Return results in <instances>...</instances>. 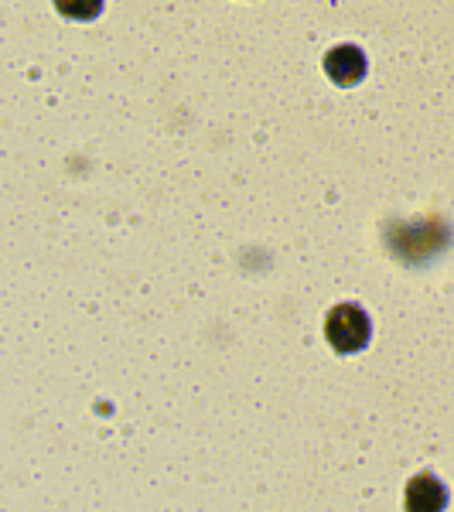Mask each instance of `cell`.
<instances>
[{"instance_id":"obj_4","label":"cell","mask_w":454,"mask_h":512,"mask_svg":"<svg viewBox=\"0 0 454 512\" xmlns=\"http://www.w3.org/2000/svg\"><path fill=\"white\" fill-rule=\"evenodd\" d=\"M55 7L65 14V18L76 21H93L99 11H103V0H55Z\"/></svg>"},{"instance_id":"obj_3","label":"cell","mask_w":454,"mask_h":512,"mask_svg":"<svg viewBox=\"0 0 454 512\" xmlns=\"http://www.w3.org/2000/svg\"><path fill=\"white\" fill-rule=\"evenodd\" d=\"M325 69L338 86H356L366 76V55L356 45H338L325 55Z\"/></svg>"},{"instance_id":"obj_1","label":"cell","mask_w":454,"mask_h":512,"mask_svg":"<svg viewBox=\"0 0 454 512\" xmlns=\"http://www.w3.org/2000/svg\"><path fill=\"white\" fill-rule=\"evenodd\" d=\"M369 332H373V328H369V318L359 304H338V308L328 311L325 335L335 352H342V355L362 352L369 345Z\"/></svg>"},{"instance_id":"obj_2","label":"cell","mask_w":454,"mask_h":512,"mask_svg":"<svg viewBox=\"0 0 454 512\" xmlns=\"http://www.w3.org/2000/svg\"><path fill=\"white\" fill-rule=\"evenodd\" d=\"M403 506H407V512H444V506H448V489L431 472L414 475L407 482Z\"/></svg>"}]
</instances>
